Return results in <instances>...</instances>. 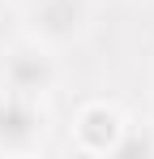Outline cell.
I'll use <instances>...</instances> for the list:
<instances>
[{"label":"cell","instance_id":"cell-1","mask_svg":"<svg viewBox=\"0 0 154 159\" xmlns=\"http://www.w3.org/2000/svg\"><path fill=\"white\" fill-rule=\"evenodd\" d=\"M22 13H26V39L43 48H64L90 30L94 0H34Z\"/></svg>","mask_w":154,"mask_h":159},{"label":"cell","instance_id":"cell-2","mask_svg":"<svg viewBox=\"0 0 154 159\" xmlns=\"http://www.w3.org/2000/svg\"><path fill=\"white\" fill-rule=\"evenodd\" d=\"M0 73H4V90H9V95L43 99L51 86L60 82V65H56L51 48L26 39V43H17V48L4 52V69H0Z\"/></svg>","mask_w":154,"mask_h":159},{"label":"cell","instance_id":"cell-3","mask_svg":"<svg viewBox=\"0 0 154 159\" xmlns=\"http://www.w3.org/2000/svg\"><path fill=\"white\" fill-rule=\"evenodd\" d=\"M47 138V116L39 99H26V95H0V151L4 155H30L39 151Z\"/></svg>","mask_w":154,"mask_h":159},{"label":"cell","instance_id":"cell-4","mask_svg":"<svg viewBox=\"0 0 154 159\" xmlns=\"http://www.w3.org/2000/svg\"><path fill=\"white\" fill-rule=\"evenodd\" d=\"M124 129H128V116L107 99H90L73 116V142L86 155H111Z\"/></svg>","mask_w":154,"mask_h":159},{"label":"cell","instance_id":"cell-5","mask_svg":"<svg viewBox=\"0 0 154 159\" xmlns=\"http://www.w3.org/2000/svg\"><path fill=\"white\" fill-rule=\"evenodd\" d=\"M17 4H22V9H26V4H34V0H17Z\"/></svg>","mask_w":154,"mask_h":159}]
</instances>
